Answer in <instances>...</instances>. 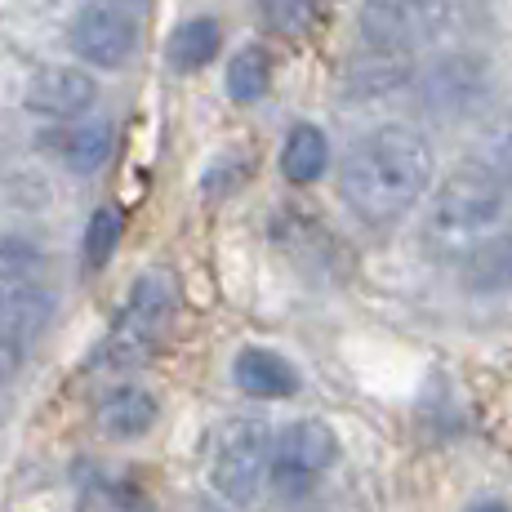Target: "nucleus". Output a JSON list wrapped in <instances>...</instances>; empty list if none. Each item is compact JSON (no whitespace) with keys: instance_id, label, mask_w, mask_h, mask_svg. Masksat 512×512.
<instances>
[{"instance_id":"22","label":"nucleus","mask_w":512,"mask_h":512,"mask_svg":"<svg viewBox=\"0 0 512 512\" xmlns=\"http://www.w3.org/2000/svg\"><path fill=\"white\" fill-rule=\"evenodd\" d=\"M23 357H27L23 348H14V343H5V339H0V383H9V379H14V370L23 366Z\"/></svg>"},{"instance_id":"6","label":"nucleus","mask_w":512,"mask_h":512,"mask_svg":"<svg viewBox=\"0 0 512 512\" xmlns=\"http://www.w3.org/2000/svg\"><path fill=\"white\" fill-rule=\"evenodd\" d=\"M72 49L76 58H85L90 67L116 72L134 58L139 49V18L121 5V0H98L85 5L72 23Z\"/></svg>"},{"instance_id":"13","label":"nucleus","mask_w":512,"mask_h":512,"mask_svg":"<svg viewBox=\"0 0 512 512\" xmlns=\"http://www.w3.org/2000/svg\"><path fill=\"white\" fill-rule=\"evenodd\" d=\"M330 165V139L326 130H317V125H294L290 134H285V147H281V174L290 183H317L321 174H326Z\"/></svg>"},{"instance_id":"5","label":"nucleus","mask_w":512,"mask_h":512,"mask_svg":"<svg viewBox=\"0 0 512 512\" xmlns=\"http://www.w3.org/2000/svg\"><path fill=\"white\" fill-rule=\"evenodd\" d=\"M446 0H361V36L374 54H415L446 32Z\"/></svg>"},{"instance_id":"4","label":"nucleus","mask_w":512,"mask_h":512,"mask_svg":"<svg viewBox=\"0 0 512 512\" xmlns=\"http://www.w3.org/2000/svg\"><path fill=\"white\" fill-rule=\"evenodd\" d=\"M272 450L277 437L268 432V423L259 419H236L219 432V446L210 459V486L219 490V499L245 508L259 499L263 481L272 477Z\"/></svg>"},{"instance_id":"19","label":"nucleus","mask_w":512,"mask_h":512,"mask_svg":"<svg viewBox=\"0 0 512 512\" xmlns=\"http://www.w3.org/2000/svg\"><path fill=\"white\" fill-rule=\"evenodd\" d=\"M259 23L277 36H303L317 23V0H259Z\"/></svg>"},{"instance_id":"14","label":"nucleus","mask_w":512,"mask_h":512,"mask_svg":"<svg viewBox=\"0 0 512 512\" xmlns=\"http://www.w3.org/2000/svg\"><path fill=\"white\" fill-rule=\"evenodd\" d=\"M223 45V27L214 18H187V23L174 27L170 45H165V58H170L174 72H201Z\"/></svg>"},{"instance_id":"8","label":"nucleus","mask_w":512,"mask_h":512,"mask_svg":"<svg viewBox=\"0 0 512 512\" xmlns=\"http://www.w3.org/2000/svg\"><path fill=\"white\" fill-rule=\"evenodd\" d=\"M49 312H54L49 290L23 272H0V339L27 352L49 326Z\"/></svg>"},{"instance_id":"18","label":"nucleus","mask_w":512,"mask_h":512,"mask_svg":"<svg viewBox=\"0 0 512 512\" xmlns=\"http://www.w3.org/2000/svg\"><path fill=\"white\" fill-rule=\"evenodd\" d=\"M116 245H121V214L112 210V205H103V210L90 214V223H85V268L98 272L107 268V259L116 254Z\"/></svg>"},{"instance_id":"1","label":"nucleus","mask_w":512,"mask_h":512,"mask_svg":"<svg viewBox=\"0 0 512 512\" xmlns=\"http://www.w3.org/2000/svg\"><path fill=\"white\" fill-rule=\"evenodd\" d=\"M432 179V147L423 134L406 125H383L370 130L366 139L348 152L339 174L343 201L352 205L361 223L370 228H388L401 214L415 210V201L428 192Z\"/></svg>"},{"instance_id":"16","label":"nucleus","mask_w":512,"mask_h":512,"mask_svg":"<svg viewBox=\"0 0 512 512\" xmlns=\"http://www.w3.org/2000/svg\"><path fill=\"white\" fill-rule=\"evenodd\" d=\"M58 147H63V161L72 165L76 174H94L98 165H107V156H112V125L107 121L72 125V130L58 139Z\"/></svg>"},{"instance_id":"7","label":"nucleus","mask_w":512,"mask_h":512,"mask_svg":"<svg viewBox=\"0 0 512 512\" xmlns=\"http://www.w3.org/2000/svg\"><path fill=\"white\" fill-rule=\"evenodd\" d=\"M334 459H339V437L321 419H299L277 437V450H272V486L281 495H303Z\"/></svg>"},{"instance_id":"23","label":"nucleus","mask_w":512,"mask_h":512,"mask_svg":"<svg viewBox=\"0 0 512 512\" xmlns=\"http://www.w3.org/2000/svg\"><path fill=\"white\" fill-rule=\"evenodd\" d=\"M472 512H508L504 504H481V508H472Z\"/></svg>"},{"instance_id":"20","label":"nucleus","mask_w":512,"mask_h":512,"mask_svg":"<svg viewBox=\"0 0 512 512\" xmlns=\"http://www.w3.org/2000/svg\"><path fill=\"white\" fill-rule=\"evenodd\" d=\"M241 179H245L241 161H214L210 170H205V179H201V192L210 196V201H219V196H228Z\"/></svg>"},{"instance_id":"15","label":"nucleus","mask_w":512,"mask_h":512,"mask_svg":"<svg viewBox=\"0 0 512 512\" xmlns=\"http://www.w3.org/2000/svg\"><path fill=\"white\" fill-rule=\"evenodd\" d=\"M468 285H477V290H512V232L486 236L468 254Z\"/></svg>"},{"instance_id":"11","label":"nucleus","mask_w":512,"mask_h":512,"mask_svg":"<svg viewBox=\"0 0 512 512\" xmlns=\"http://www.w3.org/2000/svg\"><path fill=\"white\" fill-rule=\"evenodd\" d=\"M156 397L147 388H116L103 397V406H98V432L103 437H116V441H134L143 437L147 428L156 423Z\"/></svg>"},{"instance_id":"17","label":"nucleus","mask_w":512,"mask_h":512,"mask_svg":"<svg viewBox=\"0 0 512 512\" xmlns=\"http://www.w3.org/2000/svg\"><path fill=\"white\" fill-rule=\"evenodd\" d=\"M272 90V54L263 45H245L228 63V94L236 103H259Z\"/></svg>"},{"instance_id":"9","label":"nucleus","mask_w":512,"mask_h":512,"mask_svg":"<svg viewBox=\"0 0 512 512\" xmlns=\"http://www.w3.org/2000/svg\"><path fill=\"white\" fill-rule=\"evenodd\" d=\"M94 94H98V85L90 72L54 63V67H41L32 76V85H27V112L49 116V121H72V116L90 112Z\"/></svg>"},{"instance_id":"3","label":"nucleus","mask_w":512,"mask_h":512,"mask_svg":"<svg viewBox=\"0 0 512 512\" xmlns=\"http://www.w3.org/2000/svg\"><path fill=\"white\" fill-rule=\"evenodd\" d=\"M174 303H179V290H174V277L165 268L143 272L139 281L130 285V299H125L121 317L112 321L103 339V366L112 370H134L161 348V334L174 317Z\"/></svg>"},{"instance_id":"10","label":"nucleus","mask_w":512,"mask_h":512,"mask_svg":"<svg viewBox=\"0 0 512 512\" xmlns=\"http://www.w3.org/2000/svg\"><path fill=\"white\" fill-rule=\"evenodd\" d=\"M232 374H236V388L259 401H281L299 392V370L268 348H241L232 361Z\"/></svg>"},{"instance_id":"21","label":"nucleus","mask_w":512,"mask_h":512,"mask_svg":"<svg viewBox=\"0 0 512 512\" xmlns=\"http://www.w3.org/2000/svg\"><path fill=\"white\" fill-rule=\"evenodd\" d=\"M490 161H495V165H490V170H495V179L512 187V134H504V139L495 143V156H490Z\"/></svg>"},{"instance_id":"24","label":"nucleus","mask_w":512,"mask_h":512,"mask_svg":"<svg viewBox=\"0 0 512 512\" xmlns=\"http://www.w3.org/2000/svg\"><path fill=\"white\" fill-rule=\"evenodd\" d=\"M121 5H139V0H121Z\"/></svg>"},{"instance_id":"2","label":"nucleus","mask_w":512,"mask_h":512,"mask_svg":"<svg viewBox=\"0 0 512 512\" xmlns=\"http://www.w3.org/2000/svg\"><path fill=\"white\" fill-rule=\"evenodd\" d=\"M504 219V183L495 170H464L455 179L441 183L432 196L428 219H423V241L432 254L455 259V254H472Z\"/></svg>"},{"instance_id":"12","label":"nucleus","mask_w":512,"mask_h":512,"mask_svg":"<svg viewBox=\"0 0 512 512\" xmlns=\"http://www.w3.org/2000/svg\"><path fill=\"white\" fill-rule=\"evenodd\" d=\"M477 94H481V72L472 58H441L423 76V103L437 107V112H464Z\"/></svg>"}]
</instances>
